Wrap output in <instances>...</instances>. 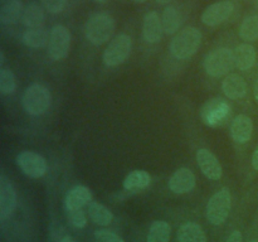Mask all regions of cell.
Returning a JSON list of instances; mask_svg holds the SVG:
<instances>
[{"instance_id":"6da1fadb","label":"cell","mask_w":258,"mask_h":242,"mask_svg":"<svg viewBox=\"0 0 258 242\" xmlns=\"http://www.w3.org/2000/svg\"><path fill=\"white\" fill-rule=\"evenodd\" d=\"M202 44V33L196 27H186L171 39L170 53L176 59L185 60L198 52Z\"/></svg>"},{"instance_id":"7a4b0ae2","label":"cell","mask_w":258,"mask_h":242,"mask_svg":"<svg viewBox=\"0 0 258 242\" xmlns=\"http://www.w3.org/2000/svg\"><path fill=\"white\" fill-rule=\"evenodd\" d=\"M115 19L107 13H96L91 15L85 25V34L93 45H102L111 39L115 32Z\"/></svg>"},{"instance_id":"3957f363","label":"cell","mask_w":258,"mask_h":242,"mask_svg":"<svg viewBox=\"0 0 258 242\" xmlns=\"http://www.w3.org/2000/svg\"><path fill=\"white\" fill-rule=\"evenodd\" d=\"M232 208V196L227 187L219 189L212 196L207 204L206 214L209 223L214 226H221L227 221Z\"/></svg>"},{"instance_id":"277c9868","label":"cell","mask_w":258,"mask_h":242,"mask_svg":"<svg viewBox=\"0 0 258 242\" xmlns=\"http://www.w3.org/2000/svg\"><path fill=\"white\" fill-rule=\"evenodd\" d=\"M204 70L212 77L228 76L236 67L234 52L229 48H219L209 53L204 59Z\"/></svg>"},{"instance_id":"5b68a950","label":"cell","mask_w":258,"mask_h":242,"mask_svg":"<svg viewBox=\"0 0 258 242\" xmlns=\"http://www.w3.org/2000/svg\"><path fill=\"white\" fill-rule=\"evenodd\" d=\"M22 101L23 107L29 115L39 116L49 108L52 97L45 86L40 83H33L25 90Z\"/></svg>"},{"instance_id":"8992f818","label":"cell","mask_w":258,"mask_h":242,"mask_svg":"<svg viewBox=\"0 0 258 242\" xmlns=\"http://www.w3.org/2000/svg\"><path fill=\"white\" fill-rule=\"evenodd\" d=\"M133 48V40L130 35L118 34L113 38L103 52V63L107 67H117L128 58Z\"/></svg>"},{"instance_id":"52a82bcc","label":"cell","mask_w":258,"mask_h":242,"mask_svg":"<svg viewBox=\"0 0 258 242\" xmlns=\"http://www.w3.org/2000/svg\"><path fill=\"white\" fill-rule=\"evenodd\" d=\"M231 115V106L223 98H211L201 108V118L209 128H218Z\"/></svg>"},{"instance_id":"ba28073f","label":"cell","mask_w":258,"mask_h":242,"mask_svg":"<svg viewBox=\"0 0 258 242\" xmlns=\"http://www.w3.org/2000/svg\"><path fill=\"white\" fill-rule=\"evenodd\" d=\"M71 33L64 25H54L50 29L49 42H48V54L52 59H64L70 53Z\"/></svg>"},{"instance_id":"9c48e42d","label":"cell","mask_w":258,"mask_h":242,"mask_svg":"<svg viewBox=\"0 0 258 242\" xmlns=\"http://www.w3.org/2000/svg\"><path fill=\"white\" fill-rule=\"evenodd\" d=\"M17 164L20 170L29 178H42L47 173V161L35 151L25 150L18 154Z\"/></svg>"},{"instance_id":"30bf717a","label":"cell","mask_w":258,"mask_h":242,"mask_svg":"<svg viewBox=\"0 0 258 242\" xmlns=\"http://www.w3.org/2000/svg\"><path fill=\"white\" fill-rule=\"evenodd\" d=\"M234 12V4L231 0H221L209 5L202 14V22L208 27H216L229 19Z\"/></svg>"},{"instance_id":"8fae6325","label":"cell","mask_w":258,"mask_h":242,"mask_svg":"<svg viewBox=\"0 0 258 242\" xmlns=\"http://www.w3.org/2000/svg\"><path fill=\"white\" fill-rule=\"evenodd\" d=\"M17 208V192L5 175L0 176V219L5 221Z\"/></svg>"},{"instance_id":"7c38bea8","label":"cell","mask_w":258,"mask_h":242,"mask_svg":"<svg viewBox=\"0 0 258 242\" xmlns=\"http://www.w3.org/2000/svg\"><path fill=\"white\" fill-rule=\"evenodd\" d=\"M197 161L202 173L211 180H218L223 175V169L217 156L208 149H199L197 153Z\"/></svg>"},{"instance_id":"4fadbf2b","label":"cell","mask_w":258,"mask_h":242,"mask_svg":"<svg viewBox=\"0 0 258 242\" xmlns=\"http://www.w3.org/2000/svg\"><path fill=\"white\" fill-rule=\"evenodd\" d=\"M196 187V175L189 168H180L169 179V189L175 194H185Z\"/></svg>"},{"instance_id":"5bb4252c","label":"cell","mask_w":258,"mask_h":242,"mask_svg":"<svg viewBox=\"0 0 258 242\" xmlns=\"http://www.w3.org/2000/svg\"><path fill=\"white\" fill-rule=\"evenodd\" d=\"M93 196L90 188L85 186H76L70 189L64 198L66 211H75V209H82L83 207L90 204Z\"/></svg>"},{"instance_id":"9a60e30c","label":"cell","mask_w":258,"mask_h":242,"mask_svg":"<svg viewBox=\"0 0 258 242\" xmlns=\"http://www.w3.org/2000/svg\"><path fill=\"white\" fill-rule=\"evenodd\" d=\"M222 91L231 100H241L247 95V82L242 76L237 73H229L222 82Z\"/></svg>"},{"instance_id":"2e32d148","label":"cell","mask_w":258,"mask_h":242,"mask_svg":"<svg viewBox=\"0 0 258 242\" xmlns=\"http://www.w3.org/2000/svg\"><path fill=\"white\" fill-rule=\"evenodd\" d=\"M163 24H161L160 15L156 12H150L145 15L143 23V35L144 39L148 43H158L163 37Z\"/></svg>"},{"instance_id":"e0dca14e","label":"cell","mask_w":258,"mask_h":242,"mask_svg":"<svg viewBox=\"0 0 258 242\" xmlns=\"http://www.w3.org/2000/svg\"><path fill=\"white\" fill-rule=\"evenodd\" d=\"M253 133V123L247 115H238L233 118L231 125V136L236 143L246 144Z\"/></svg>"},{"instance_id":"ac0fdd59","label":"cell","mask_w":258,"mask_h":242,"mask_svg":"<svg viewBox=\"0 0 258 242\" xmlns=\"http://www.w3.org/2000/svg\"><path fill=\"white\" fill-rule=\"evenodd\" d=\"M151 183V176L148 171L145 170H133L126 175L123 179V188L131 193H139L143 192L150 186Z\"/></svg>"},{"instance_id":"d6986e66","label":"cell","mask_w":258,"mask_h":242,"mask_svg":"<svg viewBox=\"0 0 258 242\" xmlns=\"http://www.w3.org/2000/svg\"><path fill=\"white\" fill-rule=\"evenodd\" d=\"M234 52V59H236V67L241 71H248L256 63V49L248 43L237 45Z\"/></svg>"},{"instance_id":"ffe728a7","label":"cell","mask_w":258,"mask_h":242,"mask_svg":"<svg viewBox=\"0 0 258 242\" xmlns=\"http://www.w3.org/2000/svg\"><path fill=\"white\" fill-rule=\"evenodd\" d=\"M23 3L20 0H8L3 3L0 8V23L4 25L15 24L19 19H22Z\"/></svg>"},{"instance_id":"44dd1931","label":"cell","mask_w":258,"mask_h":242,"mask_svg":"<svg viewBox=\"0 0 258 242\" xmlns=\"http://www.w3.org/2000/svg\"><path fill=\"white\" fill-rule=\"evenodd\" d=\"M45 14H44V8L40 7L37 3H30L23 10L22 15V23L23 25L32 29V28H40L44 23Z\"/></svg>"},{"instance_id":"7402d4cb","label":"cell","mask_w":258,"mask_h":242,"mask_svg":"<svg viewBox=\"0 0 258 242\" xmlns=\"http://www.w3.org/2000/svg\"><path fill=\"white\" fill-rule=\"evenodd\" d=\"M178 242H207V234L196 222H185L178 229Z\"/></svg>"},{"instance_id":"603a6c76","label":"cell","mask_w":258,"mask_h":242,"mask_svg":"<svg viewBox=\"0 0 258 242\" xmlns=\"http://www.w3.org/2000/svg\"><path fill=\"white\" fill-rule=\"evenodd\" d=\"M161 24H163L164 33L168 35L175 34L180 29L181 25V14L175 7L169 5L164 9L161 15Z\"/></svg>"},{"instance_id":"cb8c5ba5","label":"cell","mask_w":258,"mask_h":242,"mask_svg":"<svg viewBox=\"0 0 258 242\" xmlns=\"http://www.w3.org/2000/svg\"><path fill=\"white\" fill-rule=\"evenodd\" d=\"M49 34L45 28H32L23 33V43L29 48H42L49 42Z\"/></svg>"},{"instance_id":"d4e9b609","label":"cell","mask_w":258,"mask_h":242,"mask_svg":"<svg viewBox=\"0 0 258 242\" xmlns=\"http://www.w3.org/2000/svg\"><path fill=\"white\" fill-rule=\"evenodd\" d=\"M88 216L93 223L103 227L110 226L113 219V214L110 209L98 202H91L88 204Z\"/></svg>"},{"instance_id":"484cf974","label":"cell","mask_w":258,"mask_h":242,"mask_svg":"<svg viewBox=\"0 0 258 242\" xmlns=\"http://www.w3.org/2000/svg\"><path fill=\"white\" fill-rule=\"evenodd\" d=\"M171 237V227L165 221H155L149 228L148 242H169Z\"/></svg>"},{"instance_id":"4316f807","label":"cell","mask_w":258,"mask_h":242,"mask_svg":"<svg viewBox=\"0 0 258 242\" xmlns=\"http://www.w3.org/2000/svg\"><path fill=\"white\" fill-rule=\"evenodd\" d=\"M239 37L247 42L258 39V15H249L244 18L239 27Z\"/></svg>"},{"instance_id":"83f0119b","label":"cell","mask_w":258,"mask_h":242,"mask_svg":"<svg viewBox=\"0 0 258 242\" xmlns=\"http://www.w3.org/2000/svg\"><path fill=\"white\" fill-rule=\"evenodd\" d=\"M17 88V80L14 73L8 68L0 71V92L3 95H12Z\"/></svg>"},{"instance_id":"f1b7e54d","label":"cell","mask_w":258,"mask_h":242,"mask_svg":"<svg viewBox=\"0 0 258 242\" xmlns=\"http://www.w3.org/2000/svg\"><path fill=\"white\" fill-rule=\"evenodd\" d=\"M68 221L76 228H83L87 224V217L82 209H75V211H67Z\"/></svg>"},{"instance_id":"f546056e","label":"cell","mask_w":258,"mask_h":242,"mask_svg":"<svg viewBox=\"0 0 258 242\" xmlns=\"http://www.w3.org/2000/svg\"><path fill=\"white\" fill-rule=\"evenodd\" d=\"M43 8L50 14H59L64 10L67 5V0H40Z\"/></svg>"},{"instance_id":"4dcf8cb0","label":"cell","mask_w":258,"mask_h":242,"mask_svg":"<svg viewBox=\"0 0 258 242\" xmlns=\"http://www.w3.org/2000/svg\"><path fill=\"white\" fill-rule=\"evenodd\" d=\"M95 238L98 242H125L117 233L110 229H97L95 232Z\"/></svg>"},{"instance_id":"1f68e13d","label":"cell","mask_w":258,"mask_h":242,"mask_svg":"<svg viewBox=\"0 0 258 242\" xmlns=\"http://www.w3.org/2000/svg\"><path fill=\"white\" fill-rule=\"evenodd\" d=\"M226 242H243V236H242V233L238 229H236V231H233L229 234Z\"/></svg>"},{"instance_id":"d6a6232c","label":"cell","mask_w":258,"mask_h":242,"mask_svg":"<svg viewBox=\"0 0 258 242\" xmlns=\"http://www.w3.org/2000/svg\"><path fill=\"white\" fill-rule=\"evenodd\" d=\"M252 166L254 170H258V148L254 150L253 155H252Z\"/></svg>"},{"instance_id":"836d02e7","label":"cell","mask_w":258,"mask_h":242,"mask_svg":"<svg viewBox=\"0 0 258 242\" xmlns=\"http://www.w3.org/2000/svg\"><path fill=\"white\" fill-rule=\"evenodd\" d=\"M253 93H254V98H256V101L258 102V80L256 81V82H254Z\"/></svg>"},{"instance_id":"e575fe53","label":"cell","mask_w":258,"mask_h":242,"mask_svg":"<svg viewBox=\"0 0 258 242\" xmlns=\"http://www.w3.org/2000/svg\"><path fill=\"white\" fill-rule=\"evenodd\" d=\"M59 242H76V241L71 236H66V237H63Z\"/></svg>"},{"instance_id":"d590c367","label":"cell","mask_w":258,"mask_h":242,"mask_svg":"<svg viewBox=\"0 0 258 242\" xmlns=\"http://www.w3.org/2000/svg\"><path fill=\"white\" fill-rule=\"evenodd\" d=\"M3 63H4V52H0V65L3 66Z\"/></svg>"},{"instance_id":"8d00e7d4","label":"cell","mask_w":258,"mask_h":242,"mask_svg":"<svg viewBox=\"0 0 258 242\" xmlns=\"http://www.w3.org/2000/svg\"><path fill=\"white\" fill-rule=\"evenodd\" d=\"M156 2H158L159 4H169L171 0H156Z\"/></svg>"},{"instance_id":"74e56055","label":"cell","mask_w":258,"mask_h":242,"mask_svg":"<svg viewBox=\"0 0 258 242\" xmlns=\"http://www.w3.org/2000/svg\"><path fill=\"white\" fill-rule=\"evenodd\" d=\"M93 2H96V3H106V2H108V0H93Z\"/></svg>"},{"instance_id":"f35d334b","label":"cell","mask_w":258,"mask_h":242,"mask_svg":"<svg viewBox=\"0 0 258 242\" xmlns=\"http://www.w3.org/2000/svg\"><path fill=\"white\" fill-rule=\"evenodd\" d=\"M134 2H136V3H145L146 0H134Z\"/></svg>"},{"instance_id":"ab89813d","label":"cell","mask_w":258,"mask_h":242,"mask_svg":"<svg viewBox=\"0 0 258 242\" xmlns=\"http://www.w3.org/2000/svg\"><path fill=\"white\" fill-rule=\"evenodd\" d=\"M0 2H2V4H3V3H5V2H8V0H0Z\"/></svg>"},{"instance_id":"60d3db41","label":"cell","mask_w":258,"mask_h":242,"mask_svg":"<svg viewBox=\"0 0 258 242\" xmlns=\"http://www.w3.org/2000/svg\"><path fill=\"white\" fill-rule=\"evenodd\" d=\"M249 242H258L257 239H252V241H249Z\"/></svg>"},{"instance_id":"b9f144b4","label":"cell","mask_w":258,"mask_h":242,"mask_svg":"<svg viewBox=\"0 0 258 242\" xmlns=\"http://www.w3.org/2000/svg\"><path fill=\"white\" fill-rule=\"evenodd\" d=\"M257 7H258V0H257Z\"/></svg>"},{"instance_id":"7bdbcfd3","label":"cell","mask_w":258,"mask_h":242,"mask_svg":"<svg viewBox=\"0 0 258 242\" xmlns=\"http://www.w3.org/2000/svg\"><path fill=\"white\" fill-rule=\"evenodd\" d=\"M97 242H98V241H97Z\"/></svg>"}]
</instances>
